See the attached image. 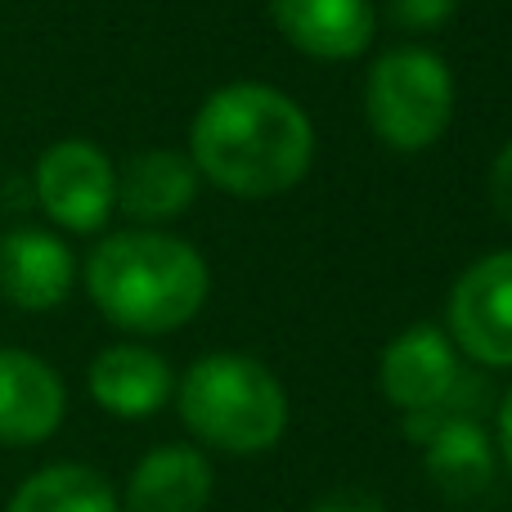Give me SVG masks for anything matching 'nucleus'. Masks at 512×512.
I'll return each mask as SVG.
<instances>
[{
	"label": "nucleus",
	"mask_w": 512,
	"mask_h": 512,
	"mask_svg": "<svg viewBox=\"0 0 512 512\" xmlns=\"http://www.w3.org/2000/svg\"><path fill=\"white\" fill-rule=\"evenodd\" d=\"M274 27L297 54L342 63L373 45L378 9L373 0H274Z\"/></svg>",
	"instance_id": "obj_9"
},
{
	"label": "nucleus",
	"mask_w": 512,
	"mask_h": 512,
	"mask_svg": "<svg viewBox=\"0 0 512 512\" xmlns=\"http://www.w3.org/2000/svg\"><path fill=\"white\" fill-rule=\"evenodd\" d=\"M499 454H504V463L512 468V387L499 400Z\"/></svg>",
	"instance_id": "obj_19"
},
{
	"label": "nucleus",
	"mask_w": 512,
	"mask_h": 512,
	"mask_svg": "<svg viewBox=\"0 0 512 512\" xmlns=\"http://www.w3.org/2000/svg\"><path fill=\"white\" fill-rule=\"evenodd\" d=\"M364 117L387 149H432L454 117V77L445 59L423 45L387 50L364 77Z\"/></svg>",
	"instance_id": "obj_4"
},
{
	"label": "nucleus",
	"mask_w": 512,
	"mask_h": 512,
	"mask_svg": "<svg viewBox=\"0 0 512 512\" xmlns=\"http://www.w3.org/2000/svg\"><path fill=\"white\" fill-rule=\"evenodd\" d=\"M189 162L234 198H274L306 180L315 126L292 95L265 81H234L194 113Z\"/></svg>",
	"instance_id": "obj_1"
},
{
	"label": "nucleus",
	"mask_w": 512,
	"mask_h": 512,
	"mask_svg": "<svg viewBox=\"0 0 512 512\" xmlns=\"http://www.w3.org/2000/svg\"><path fill=\"white\" fill-rule=\"evenodd\" d=\"M454 9H459V0H387V14L405 32H432L445 18H454Z\"/></svg>",
	"instance_id": "obj_16"
},
{
	"label": "nucleus",
	"mask_w": 512,
	"mask_h": 512,
	"mask_svg": "<svg viewBox=\"0 0 512 512\" xmlns=\"http://www.w3.org/2000/svg\"><path fill=\"white\" fill-rule=\"evenodd\" d=\"M310 512H387L378 495H369V490L360 486H346V490H333V495H324L319 504H310Z\"/></svg>",
	"instance_id": "obj_17"
},
{
	"label": "nucleus",
	"mask_w": 512,
	"mask_h": 512,
	"mask_svg": "<svg viewBox=\"0 0 512 512\" xmlns=\"http://www.w3.org/2000/svg\"><path fill=\"white\" fill-rule=\"evenodd\" d=\"M450 342L486 369H512V252H490L450 292Z\"/></svg>",
	"instance_id": "obj_6"
},
{
	"label": "nucleus",
	"mask_w": 512,
	"mask_h": 512,
	"mask_svg": "<svg viewBox=\"0 0 512 512\" xmlns=\"http://www.w3.org/2000/svg\"><path fill=\"white\" fill-rule=\"evenodd\" d=\"M194 194L198 167L176 149H144L117 171V207L140 225H167L185 216Z\"/></svg>",
	"instance_id": "obj_12"
},
{
	"label": "nucleus",
	"mask_w": 512,
	"mask_h": 512,
	"mask_svg": "<svg viewBox=\"0 0 512 512\" xmlns=\"http://www.w3.org/2000/svg\"><path fill=\"white\" fill-rule=\"evenodd\" d=\"M212 274L198 248L162 230H126L86 261V292L108 324L126 333H176L203 310Z\"/></svg>",
	"instance_id": "obj_2"
},
{
	"label": "nucleus",
	"mask_w": 512,
	"mask_h": 512,
	"mask_svg": "<svg viewBox=\"0 0 512 512\" xmlns=\"http://www.w3.org/2000/svg\"><path fill=\"white\" fill-rule=\"evenodd\" d=\"M171 364L140 342H117L90 364V396L113 418H153L171 396Z\"/></svg>",
	"instance_id": "obj_11"
},
{
	"label": "nucleus",
	"mask_w": 512,
	"mask_h": 512,
	"mask_svg": "<svg viewBox=\"0 0 512 512\" xmlns=\"http://www.w3.org/2000/svg\"><path fill=\"white\" fill-rule=\"evenodd\" d=\"M423 441H427V477L436 481V490H445L450 499H472L490 486L495 445L472 418L436 423Z\"/></svg>",
	"instance_id": "obj_14"
},
{
	"label": "nucleus",
	"mask_w": 512,
	"mask_h": 512,
	"mask_svg": "<svg viewBox=\"0 0 512 512\" xmlns=\"http://www.w3.org/2000/svg\"><path fill=\"white\" fill-rule=\"evenodd\" d=\"M68 391L63 378L32 351L0 346V445H41L59 432Z\"/></svg>",
	"instance_id": "obj_8"
},
{
	"label": "nucleus",
	"mask_w": 512,
	"mask_h": 512,
	"mask_svg": "<svg viewBox=\"0 0 512 512\" xmlns=\"http://www.w3.org/2000/svg\"><path fill=\"white\" fill-rule=\"evenodd\" d=\"M490 203H495V212L512 225V140L499 149L495 167H490Z\"/></svg>",
	"instance_id": "obj_18"
},
{
	"label": "nucleus",
	"mask_w": 512,
	"mask_h": 512,
	"mask_svg": "<svg viewBox=\"0 0 512 512\" xmlns=\"http://www.w3.org/2000/svg\"><path fill=\"white\" fill-rule=\"evenodd\" d=\"M212 499V463L194 445H158L131 472L126 512H203Z\"/></svg>",
	"instance_id": "obj_13"
},
{
	"label": "nucleus",
	"mask_w": 512,
	"mask_h": 512,
	"mask_svg": "<svg viewBox=\"0 0 512 512\" xmlns=\"http://www.w3.org/2000/svg\"><path fill=\"white\" fill-rule=\"evenodd\" d=\"M459 346L436 324H414L378 360V387L405 418H432L459 387Z\"/></svg>",
	"instance_id": "obj_7"
},
{
	"label": "nucleus",
	"mask_w": 512,
	"mask_h": 512,
	"mask_svg": "<svg viewBox=\"0 0 512 512\" xmlns=\"http://www.w3.org/2000/svg\"><path fill=\"white\" fill-rule=\"evenodd\" d=\"M9 512H122L117 490L86 463H50L9 499Z\"/></svg>",
	"instance_id": "obj_15"
},
{
	"label": "nucleus",
	"mask_w": 512,
	"mask_h": 512,
	"mask_svg": "<svg viewBox=\"0 0 512 512\" xmlns=\"http://www.w3.org/2000/svg\"><path fill=\"white\" fill-rule=\"evenodd\" d=\"M176 396L189 432L225 454H265L288 427V391L252 355H203L189 364Z\"/></svg>",
	"instance_id": "obj_3"
},
{
	"label": "nucleus",
	"mask_w": 512,
	"mask_h": 512,
	"mask_svg": "<svg viewBox=\"0 0 512 512\" xmlns=\"http://www.w3.org/2000/svg\"><path fill=\"white\" fill-rule=\"evenodd\" d=\"M36 203L54 225L95 234L117 207V167L90 140H59L36 162Z\"/></svg>",
	"instance_id": "obj_5"
},
{
	"label": "nucleus",
	"mask_w": 512,
	"mask_h": 512,
	"mask_svg": "<svg viewBox=\"0 0 512 512\" xmlns=\"http://www.w3.org/2000/svg\"><path fill=\"white\" fill-rule=\"evenodd\" d=\"M77 261L45 230H9L0 239V297L18 310H54L68 301Z\"/></svg>",
	"instance_id": "obj_10"
}]
</instances>
